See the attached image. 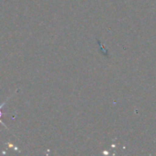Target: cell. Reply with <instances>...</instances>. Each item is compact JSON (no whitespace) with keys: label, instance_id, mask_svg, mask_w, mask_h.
Returning <instances> with one entry per match:
<instances>
[{"label":"cell","instance_id":"1","mask_svg":"<svg viewBox=\"0 0 156 156\" xmlns=\"http://www.w3.org/2000/svg\"><path fill=\"white\" fill-rule=\"evenodd\" d=\"M5 102H6V101H4V102H3V103H2V104L0 105V119H1V116H2V112H1V109H2V108L4 107V105L5 104ZM0 122H1V123H2V124H3V125L5 126V124H4V123H3V122H1V120H0ZM5 128H6V127H5Z\"/></svg>","mask_w":156,"mask_h":156}]
</instances>
